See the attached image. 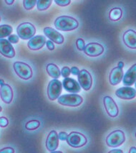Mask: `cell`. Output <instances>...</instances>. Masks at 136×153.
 Masks as SVG:
<instances>
[{
	"label": "cell",
	"mask_w": 136,
	"mask_h": 153,
	"mask_svg": "<svg viewBox=\"0 0 136 153\" xmlns=\"http://www.w3.org/2000/svg\"><path fill=\"white\" fill-rule=\"evenodd\" d=\"M54 25L58 30L68 32L77 29L79 26V22L74 17L63 15L58 17L55 19Z\"/></svg>",
	"instance_id": "cell-1"
},
{
	"label": "cell",
	"mask_w": 136,
	"mask_h": 153,
	"mask_svg": "<svg viewBox=\"0 0 136 153\" xmlns=\"http://www.w3.org/2000/svg\"><path fill=\"white\" fill-rule=\"evenodd\" d=\"M57 102L58 104L62 106L76 107L82 104L83 99L81 96L77 94H64V95L60 96V97L57 99Z\"/></svg>",
	"instance_id": "cell-2"
},
{
	"label": "cell",
	"mask_w": 136,
	"mask_h": 153,
	"mask_svg": "<svg viewBox=\"0 0 136 153\" xmlns=\"http://www.w3.org/2000/svg\"><path fill=\"white\" fill-rule=\"evenodd\" d=\"M17 33L19 38L30 40L36 33V28L30 22H23L17 27Z\"/></svg>",
	"instance_id": "cell-3"
},
{
	"label": "cell",
	"mask_w": 136,
	"mask_h": 153,
	"mask_svg": "<svg viewBox=\"0 0 136 153\" xmlns=\"http://www.w3.org/2000/svg\"><path fill=\"white\" fill-rule=\"evenodd\" d=\"M13 68L16 74L23 80H29L32 77V69L29 65L20 61L13 64Z\"/></svg>",
	"instance_id": "cell-4"
},
{
	"label": "cell",
	"mask_w": 136,
	"mask_h": 153,
	"mask_svg": "<svg viewBox=\"0 0 136 153\" xmlns=\"http://www.w3.org/2000/svg\"><path fill=\"white\" fill-rule=\"evenodd\" d=\"M66 141L70 147L79 148L87 144V139L82 133L78 131H72L68 134Z\"/></svg>",
	"instance_id": "cell-5"
},
{
	"label": "cell",
	"mask_w": 136,
	"mask_h": 153,
	"mask_svg": "<svg viewBox=\"0 0 136 153\" xmlns=\"http://www.w3.org/2000/svg\"><path fill=\"white\" fill-rule=\"evenodd\" d=\"M125 141V133L122 130H115L108 134L105 142L107 146L110 147H118L123 145Z\"/></svg>",
	"instance_id": "cell-6"
},
{
	"label": "cell",
	"mask_w": 136,
	"mask_h": 153,
	"mask_svg": "<svg viewBox=\"0 0 136 153\" xmlns=\"http://www.w3.org/2000/svg\"><path fill=\"white\" fill-rule=\"evenodd\" d=\"M62 91V84L58 79L49 81L47 86V96L49 100L54 101L60 97Z\"/></svg>",
	"instance_id": "cell-7"
},
{
	"label": "cell",
	"mask_w": 136,
	"mask_h": 153,
	"mask_svg": "<svg viewBox=\"0 0 136 153\" xmlns=\"http://www.w3.org/2000/svg\"><path fill=\"white\" fill-rule=\"evenodd\" d=\"M79 86L82 87L85 91H89L93 86V78L89 71L82 69L79 71V74L77 76Z\"/></svg>",
	"instance_id": "cell-8"
},
{
	"label": "cell",
	"mask_w": 136,
	"mask_h": 153,
	"mask_svg": "<svg viewBox=\"0 0 136 153\" xmlns=\"http://www.w3.org/2000/svg\"><path fill=\"white\" fill-rule=\"evenodd\" d=\"M103 104L105 111L109 116L112 118L118 117L119 114V108L112 97H110V96H105L103 98Z\"/></svg>",
	"instance_id": "cell-9"
},
{
	"label": "cell",
	"mask_w": 136,
	"mask_h": 153,
	"mask_svg": "<svg viewBox=\"0 0 136 153\" xmlns=\"http://www.w3.org/2000/svg\"><path fill=\"white\" fill-rule=\"evenodd\" d=\"M104 47L98 42H90L87 44L84 49V52L90 57H98L104 53Z\"/></svg>",
	"instance_id": "cell-10"
},
{
	"label": "cell",
	"mask_w": 136,
	"mask_h": 153,
	"mask_svg": "<svg viewBox=\"0 0 136 153\" xmlns=\"http://www.w3.org/2000/svg\"><path fill=\"white\" fill-rule=\"evenodd\" d=\"M0 53L8 58L15 56V51L12 45L6 39H0Z\"/></svg>",
	"instance_id": "cell-11"
},
{
	"label": "cell",
	"mask_w": 136,
	"mask_h": 153,
	"mask_svg": "<svg viewBox=\"0 0 136 153\" xmlns=\"http://www.w3.org/2000/svg\"><path fill=\"white\" fill-rule=\"evenodd\" d=\"M43 32L45 33V35L49 39V40L53 42H55V43L59 44H62L64 42L65 38L63 37V35L58 33L56 30L53 29L52 27H46L43 29Z\"/></svg>",
	"instance_id": "cell-12"
},
{
	"label": "cell",
	"mask_w": 136,
	"mask_h": 153,
	"mask_svg": "<svg viewBox=\"0 0 136 153\" xmlns=\"http://www.w3.org/2000/svg\"><path fill=\"white\" fill-rule=\"evenodd\" d=\"M115 95L118 98L125 100H131L136 97V90L132 87H121L116 90Z\"/></svg>",
	"instance_id": "cell-13"
},
{
	"label": "cell",
	"mask_w": 136,
	"mask_h": 153,
	"mask_svg": "<svg viewBox=\"0 0 136 153\" xmlns=\"http://www.w3.org/2000/svg\"><path fill=\"white\" fill-rule=\"evenodd\" d=\"M59 146V138L58 134L55 130L49 131L46 140V148L49 152H53L57 149Z\"/></svg>",
	"instance_id": "cell-14"
},
{
	"label": "cell",
	"mask_w": 136,
	"mask_h": 153,
	"mask_svg": "<svg viewBox=\"0 0 136 153\" xmlns=\"http://www.w3.org/2000/svg\"><path fill=\"white\" fill-rule=\"evenodd\" d=\"M46 43V38L43 35H36L32 37L27 43V46L32 51H38L44 47Z\"/></svg>",
	"instance_id": "cell-15"
},
{
	"label": "cell",
	"mask_w": 136,
	"mask_h": 153,
	"mask_svg": "<svg viewBox=\"0 0 136 153\" xmlns=\"http://www.w3.org/2000/svg\"><path fill=\"white\" fill-rule=\"evenodd\" d=\"M123 42L130 49H136V32L133 30H128L123 35Z\"/></svg>",
	"instance_id": "cell-16"
},
{
	"label": "cell",
	"mask_w": 136,
	"mask_h": 153,
	"mask_svg": "<svg viewBox=\"0 0 136 153\" xmlns=\"http://www.w3.org/2000/svg\"><path fill=\"white\" fill-rule=\"evenodd\" d=\"M13 90L9 84L4 83L0 86V97L5 104H10L13 99Z\"/></svg>",
	"instance_id": "cell-17"
},
{
	"label": "cell",
	"mask_w": 136,
	"mask_h": 153,
	"mask_svg": "<svg viewBox=\"0 0 136 153\" xmlns=\"http://www.w3.org/2000/svg\"><path fill=\"white\" fill-rule=\"evenodd\" d=\"M62 86L67 91L72 94L79 93L81 90V86H79V83L75 79H70V78L64 79L62 82Z\"/></svg>",
	"instance_id": "cell-18"
},
{
	"label": "cell",
	"mask_w": 136,
	"mask_h": 153,
	"mask_svg": "<svg viewBox=\"0 0 136 153\" xmlns=\"http://www.w3.org/2000/svg\"><path fill=\"white\" fill-rule=\"evenodd\" d=\"M136 82V63L132 65L123 76V83L127 86H132Z\"/></svg>",
	"instance_id": "cell-19"
},
{
	"label": "cell",
	"mask_w": 136,
	"mask_h": 153,
	"mask_svg": "<svg viewBox=\"0 0 136 153\" xmlns=\"http://www.w3.org/2000/svg\"><path fill=\"white\" fill-rule=\"evenodd\" d=\"M123 71L122 68L118 67H115L110 71V76H109V81L110 83L112 86H116L121 82L123 79Z\"/></svg>",
	"instance_id": "cell-20"
},
{
	"label": "cell",
	"mask_w": 136,
	"mask_h": 153,
	"mask_svg": "<svg viewBox=\"0 0 136 153\" xmlns=\"http://www.w3.org/2000/svg\"><path fill=\"white\" fill-rule=\"evenodd\" d=\"M46 71L49 76L54 79H59L61 76V72L60 71L59 67L54 63H49L46 67Z\"/></svg>",
	"instance_id": "cell-21"
},
{
	"label": "cell",
	"mask_w": 136,
	"mask_h": 153,
	"mask_svg": "<svg viewBox=\"0 0 136 153\" xmlns=\"http://www.w3.org/2000/svg\"><path fill=\"white\" fill-rule=\"evenodd\" d=\"M123 17V10L120 7L111 9L109 12V18L112 21H118Z\"/></svg>",
	"instance_id": "cell-22"
},
{
	"label": "cell",
	"mask_w": 136,
	"mask_h": 153,
	"mask_svg": "<svg viewBox=\"0 0 136 153\" xmlns=\"http://www.w3.org/2000/svg\"><path fill=\"white\" fill-rule=\"evenodd\" d=\"M13 31L12 27L9 25H0V39H4V37H9Z\"/></svg>",
	"instance_id": "cell-23"
},
{
	"label": "cell",
	"mask_w": 136,
	"mask_h": 153,
	"mask_svg": "<svg viewBox=\"0 0 136 153\" xmlns=\"http://www.w3.org/2000/svg\"><path fill=\"white\" fill-rule=\"evenodd\" d=\"M51 4V0H38L37 1V8L39 11H45L50 7Z\"/></svg>",
	"instance_id": "cell-24"
},
{
	"label": "cell",
	"mask_w": 136,
	"mask_h": 153,
	"mask_svg": "<svg viewBox=\"0 0 136 153\" xmlns=\"http://www.w3.org/2000/svg\"><path fill=\"white\" fill-rule=\"evenodd\" d=\"M40 122L37 120H32L28 121L25 124V129L26 130L33 131L38 129L40 126Z\"/></svg>",
	"instance_id": "cell-25"
},
{
	"label": "cell",
	"mask_w": 136,
	"mask_h": 153,
	"mask_svg": "<svg viewBox=\"0 0 136 153\" xmlns=\"http://www.w3.org/2000/svg\"><path fill=\"white\" fill-rule=\"evenodd\" d=\"M35 4H37L36 0H24L23 1V6L26 10H32L35 7Z\"/></svg>",
	"instance_id": "cell-26"
},
{
	"label": "cell",
	"mask_w": 136,
	"mask_h": 153,
	"mask_svg": "<svg viewBox=\"0 0 136 153\" xmlns=\"http://www.w3.org/2000/svg\"><path fill=\"white\" fill-rule=\"evenodd\" d=\"M76 47L79 51H84L85 48V43L82 38H78L76 40Z\"/></svg>",
	"instance_id": "cell-27"
},
{
	"label": "cell",
	"mask_w": 136,
	"mask_h": 153,
	"mask_svg": "<svg viewBox=\"0 0 136 153\" xmlns=\"http://www.w3.org/2000/svg\"><path fill=\"white\" fill-rule=\"evenodd\" d=\"M70 74H71V72H70V68L68 66H65L62 68V69L61 71V75L63 76V78H65V79L69 78Z\"/></svg>",
	"instance_id": "cell-28"
},
{
	"label": "cell",
	"mask_w": 136,
	"mask_h": 153,
	"mask_svg": "<svg viewBox=\"0 0 136 153\" xmlns=\"http://www.w3.org/2000/svg\"><path fill=\"white\" fill-rule=\"evenodd\" d=\"M19 37L18 35H10V36L8 37V41L10 42V43L12 44H16L19 42Z\"/></svg>",
	"instance_id": "cell-29"
},
{
	"label": "cell",
	"mask_w": 136,
	"mask_h": 153,
	"mask_svg": "<svg viewBox=\"0 0 136 153\" xmlns=\"http://www.w3.org/2000/svg\"><path fill=\"white\" fill-rule=\"evenodd\" d=\"M54 2L60 7H66L71 3L70 0H55Z\"/></svg>",
	"instance_id": "cell-30"
},
{
	"label": "cell",
	"mask_w": 136,
	"mask_h": 153,
	"mask_svg": "<svg viewBox=\"0 0 136 153\" xmlns=\"http://www.w3.org/2000/svg\"><path fill=\"white\" fill-rule=\"evenodd\" d=\"M9 124V120L7 117H0V127H7Z\"/></svg>",
	"instance_id": "cell-31"
},
{
	"label": "cell",
	"mask_w": 136,
	"mask_h": 153,
	"mask_svg": "<svg viewBox=\"0 0 136 153\" xmlns=\"http://www.w3.org/2000/svg\"><path fill=\"white\" fill-rule=\"evenodd\" d=\"M15 149L11 147H7L0 149V153H15Z\"/></svg>",
	"instance_id": "cell-32"
},
{
	"label": "cell",
	"mask_w": 136,
	"mask_h": 153,
	"mask_svg": "<svg viewBox=\"0 0 136 153\" xmlns=\"http://www.w3.org/2000/svg\"><path fill=\"white\" fill-rule=\"evenodd\" d=\"M68 134L65 131H60L58 134V138H59V140H62V141H66L67 139H68Z\"/></svg>",
	"instance_id": "cell-33"
},
{
	"label": "cell",
	"mask_w": 136,
	"mask_h": 153,
	"mask_svg": "<svg viewBox=\"0 0 136 153\" xmlns=\"http://www.w3.org/2000/svg\"><path fill=\"white\" fill-rule=\"evenodd\" d=\"M45 45H47V48H48V50H49V51H52L54 50V43H53V42L51 41V40H47V41H46Z\"/></svg>",
	"instance_id": "cell-34"
},
{
	"label": "cell",
	"mask_w": 136,
	"mask_h": 153,
	"mask_svg": "<svg viewBox=\"0 0 136 153\" xmlns=\"http://www.w3.org/2000/svg\"><path fill=\"white\" fill-rule=\"evenodd\" d=\"M79 71H80L79 70V68L77 67L73 66L70 68V72H71V74L72 75H74V76H78L79 74Z\"/></svg>",
	"instance_id": "cell-35"
},
{
	"label": "cell",
	"mask_w": 136,
	"mask_h": 153,
	"mask_svg": "<svg viewBox=\"0 0 136 153\" xmlns=\"http://www.w3.org/2000/svg\"><path fill=\"white\" fill-rule=\"evenodd\" d=\"M108 153H123V151L121 149H114L109 151Z\"/></svg>",
	"instance_id": "cell-36"
},
{
	"label": "cell",
	"mask_w": 136,
	"mask_h": 153,
	"mask_svg": "<svg viewBox=\"0 0 136 153\" xmlns=\"http://www.w3.org/2000/svg\"><path fill=\"white\" fill-rule=\"evenodd\" d=\"M128 153H136V147H132L129 149Z\"/></svg>",
	"instance_id": "cell-37"
},
{
	"label": "cell",
	"mask_w": 136,
	"mask_h": 153,
	"mask_svg": "<svg viewBox=\"0 0 136 153\" xmlns=\"http://www.w3.org/2000/svg\"><path fill=\"white\" fill-rule=\"evenodd\" d=\"M14 2H15L14 0H6V1H5V3L8 5H12Z\"/></svg>",
	"instance_id": "cell-38"
},
{
	"label": "cell",
	"mask_w": 136,
	"mask_h": 153,
	"mask_svg": "<svg viewBox=\"0 0 136 153\" xmlns=\"http://www.w3.org/2000/svg\"><path fill=\"white\" fill-rule=\"evenodd\" d=\"M123 66H124V63H123V62L120 61L119 63H118V68H122V69H123Z\"/></svg>",
	"instance_id": "cell-39"
},
{
	"label": "cell",
	"mask_w": 136,
	"mask_h": 153,
	"mask_svg": "<svg viewBox=\"0 0 136 153\" xmlns=\"http://www.w3.org/2000/svg\"><path fill=\"white\" fill-rule=\"evenodd\" d=\"M4 84V81L3 79H0V86H2Z\"/></svg>",
	"instance_id": "cell-40"
},
{
	"label": "cell",
	"mask_w": 136,
	"mask_h": 153,
	"mask_svg": "<svg viewBox=\"0 0 136 153\" xmlns=\"http://www.w3.org/2000/svg\"><path fill=\"white\" fill-rule=\"evenodd\" d=\"M50 153H63L61 151H53V152H51Z\"/></svg>",
	"instance_id": "cell-41"
},
{
	"label": "cell",
	"mask_w": 136,
	"mask_h": 153,
	"mask_svg": "<svg viewBox=\"0 0 136 153\" xmlns=\"http://www.w3.org/2000/svg\"><path fill=\"white\" fill-rule=\"evenodd\" d=\"M1 111H2V108H1V106H0V112H1Z\"/></svg>",
	"instance_id": "cell-42"
},
{
	"label": "cell",
	"mask_w": 136,
	"mask_h": 153,
	"mask_svg": "<svg viewBox=\"0 0 136 153\" xmlns=\"http://www.w3.org/2000/svg\"><path fill=\"white\" fill-rule=\"evenodd\" d=\"M135 88H136V82L135 83Z\"/></svg>",
	"instance_id": "cell-43"
},
{
	"label": "cell",
	"mask_w": 136,
	"mask_h": 153,
	"mask_svg": "<svg viewBox=\"0 0 136 153\" xmlns=\"http://www.w3.org/2000/svg\"><path fill=\"white\" fill-rule=\"evenodd\" d=\"M135 137H136V132H135Z\"/></svg>",
	"instance_id": "cell-44"
},
{
	"label": "cell",
	"mask_w": 136,
	"mask_h": 153,
	"mask_svg": "<svg viewBox=\"0 0 136 153\" xmlns=\"http://www.w3.org/2000/svg\"><path fill=\"white\" fill-rule=\"evenodd\" d=\"M0 21H1V17H0Z\"/></svg>",
	"instance_id": "cell-45"
}]
</instances>
